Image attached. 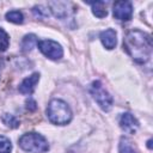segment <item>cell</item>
Masks as SVG:
<instances>
[{
  "label": "cell",
  "mask_w": 153,
  "mask_h": 153,
  "mask_svg": "<svg viewBox=\"0 0 153 153\" xmlns=\"http://www.w3.org/2000/svg\"><path fill=\"white\" fill-rule=\"evenodd\" d=\"M10 45V37L4 29L0 27V51H5Z\"/></svg>",
  "instance_id": "16"
},
{
  "label": "cell",
  "mask_w": 153,
  "mask_h": 153,
  "mask_svg": "<svg viewBox=\"0 0 153 153\" xmlns=\"http://www.w3.org/2000/svg\"><path fill=\"white\" fill-rule=\"evenodd\" d=\"M37 45L39 48V50L49 59L51 60H60L63 55V49L62 47L51 39H43V41H38Z\"/></svg>",
  "instance_id": "5"
},
{
  "label": "cell",
  "mask_w": 153,
  "mask_h": 153,
  "mask_svg": "<svg viewBox=\"0 0 153 153\" xmlns=\"http://www.w3.org/2000/svg\"><path fill=\"white\" fill-rule=\"evenodd\" d=\"M6 19L14 24H22L24 20V17L20 11H10L6 13Z\"/></svg>",
  "instance_id": "14"
},
{
  "label": "cell",
  "mask_w": 153,
  "mask_h": 153,
  "mask_svg": "<svg viewBox=\"0 0 153 153\" xmlns=\"http://www.w3.org/2000/svg\"><path fill=\"white\" fill-rule=\"evenodd\" d=\"M32 12H33L35 17H37V18H39V19H43V18H45V17L49 16L48 10H45L43 6H35V7L32 8Z\"/></svg>",
  "instance_id": "18"
},
{
  "label": "cell",
  "mask_w": 153,
  "mask_h": 153,
  "mask_svg": "<svg viewBox=\"0 0 153 153\" xmlns=\"http://www.w3.org/2000/svg\"><path fill=\"white\" fill-rule=\"evenodd\" d=\"M1 120H2L4 124H6L10 128H18L19 124H20L19 121L17 120V117L13 116V115H11V114H4L2 117H1Z\"/></svg>",
  "instance_id": "15"
},
{
  "label": "cell",
  "mask_w": 153,
  "mask_h": 153,
  "mask_svg": "<svg viewBox=\"0 0 153 153\" xmlns=\"http://www.w3.org/2000/svg\"><path fill=\"white\" fill-rule=\"evenodd\" d=\"M100 41L106 49H114L116 43H117L116 31L112 29H106V30L102 31L100 32Z\"/></svg>",
  "instance_id": "10"
},
{
  "label": "cell",
  "mask_w": 153,
  "mask_h": 153,
  "mask_svg": "<svg viewBox=\"0 0 153 153\" xmlns=\"http://www.w3.org/2000/svg\"><path fill=\"white\" fill-rule=\"evenodd\" d=\"M11 149H12L11 141L6 136L0 135V153H11Z\"/></svg>",
  "instance_id": "17"
},
{
  "label": "cell",
  "mask_w": 153,
  "mask_h": 153,
  "mask_svg": "<svg viewBox=\"0 0 153 153\" xmlns=\"http://www.w3.org/2000/svg\"><path fill=\"white\" fill-rule=\"evenodd\" d=\"M90 92L92 94V97L94 98V100L97 102V104L104 110V111H109L112 106V97L109 94L108 91H105V88L103 87L102 82L96 80L91 84L90 87Z\"/></svg>",
  "instance_id": "4"
},
{
  "label": "cell",
  "mask_w": 153,
  "mask_h": 153,
  "mask_svg": "<svg viewBox=\"0 0 153 153\" xmlns=\"http://www.w3.org/2000/svg\"><path fill=\"white\" fill-rule=\"evenodd\" d=\"M37 42L38 41H37V37L35 35H32V33L26 35L23 38V41H22V49H23V51H30L37 44Z\"/></svg>",
  "instance_id": "12"
},
{
  "label": "cell",
  "mask_w": 153,
  "mask_h": 153,
  "mask_svg": "<svg viewBox=\"0 0 153 153\" xmlns=\"http://www.w3.org/2000/svg\"><path fill=\"white\" fill-rule=\"evenodd\" d=\"M26 109H27L29 111H35V110L37 109V104H36V102H35L33 99L29 98V99L26 100Z\"/></svg>",
  "instance_id": "19"
},
{
  "label": "cell",
  "mask_w": 153,
  "mask_h": 153,
  "mask_svg": "<svg viewBox=\"0 0 153 153\" xmlns=\"http://www.w3.org/2000/svg\"><path fill=\"white\" fill-rule=\"evenodd\" d=\"M118 153H136L135 147L133 142L127 139V137H121L120 141V147H118Z\"/></svg>",
  "instance_id": "13"
},
{
  "label": "cell",
  "mask_w": 153,
  "mask_h": 153,
  "mask_svg": "<svg viewBox=\"0 0 153 153\" xmlns=\"http://www.w3.org/2000/svg\"><path fill=\"white\" fill-rule=\"evenodd\" d=\"M90 5L92 6V12L96 17L98 18H104L108 16V11H106V6L104 1H96V2H90Z\"/></svg>",
  "instance_id": "11"
},
{
  "label": "cell",
  "mask_w": 153,
  "mask_h": 153,
  "mask_svg": "<svg viewBox=\"0 0 153 153\" xmlns=\"http://www.w3.org/2000/svg\"><path fill=\"white\" fill-rule=\"evenodd\" d=\"M38 80H39V74H38V73H33L32 75L25 78V79L20 82V85H19V87H18L19 92H20L22 94H31V93L33 92V90H35V87H36Z\"/></svg>",
  "instance_id": "9"
},
{
  "label": "cell",
  "mask_w": 153,
  "mask_h": 153,
  "mask_svg": "<svg viewBox=\"0 0 153 153\" xmlns=\"http://www.w3.org/2000/svg\"><path fill=\"white\" fill-rule=\"evenodd\" d=\"M114 17L118 20L128 22L133 16V6L130 1H116L112 10Z\"/></svg>",
  "instance_id": "7"
},
{
  "label": "cell",
  "mask_w": 153,
  "mask_h": 153,
  "mask_svg": "<svg viewBox=\"0 0 153 153\" xmlns=\"http://www.w3.org/2000/svg\"><path fill=\"white\" fill-rule=\"evenodd\" d=\"M123 47L135 62L146 63L152 51V38L141 30H131L124 37Z\"/></svg>",
  "instance_id": "1"
},
{
  "label": "cell",
  "mask_w": 153,
  "mask_h": 153,
  "mask_svg": "<svg viewBox=\"0 0 153 153\" xmlns=\"http://www.w3.org/2000/svg\"><path fill=\"white\" fill-rule=\"evenodd\" d=\"M19 146L32 153H43L49 149V145L44 136L38 133H26L19 137Z\"/></svg>",
  "instance_id": "3"
},
{
  "label": "cell",
  "mask_w": 153,
  "mask_h": 153,
  "mask_svg": "<svg viewBox=\"0 0 153 153\" xmlns=\"http://www.w3.org/2000/svg\"><path fill=\"white\" fill-rule=\"evenodd\" d=\"M120 127L128 134H134L137 128H139V122L129 112H124L122 114L121 118H120Z\"/></svg>",
  "instance_id": "8"
},
{
  "label": "cell",
  "mask_w": 153,
  "mask_h": 153,
  "mask_svg": "<svg viewBox=\"0 0 153 153\" xmlns=\"http://www.w3.org/2000/svg\"><path fill=\"white\" fill-rule=\"evenodd\" d=\"M48 6L50 7V11L53 12V14L56 18L62 20L71 17L75 11L73 7V4L65 2V1H50L48 2Z\"/></svg>",
  "instance_id": "6"
},
{
  "label": "cell",
  "mask_w": 153,
  "mask_h": 153,
  "mask_svg": "<svg viewBox=\"0 0 153 153\" xmlns=\"http://www.w3.org/2000/svg\"><path fill=\"white\" fill-rule=\"evenodd\" d=\"M47 116L49 121L54 124L63 126L71 122L72 110L67 103L61 99H53L49 102L47 108Z\"/></svg>",
  "instance_id": "2"
},
{
  "label": "cell",
  "mask_w": 153,
  "mask_h": 153,
  "mask_svg": "<svg viewBox=\"0 0 153 153\" xmlns=\"http://www.w3.org/2000/svg\"><path fill=\"white\" fill-rule=\"evenodd\" d=\"M151 143H152V140H148V142H147V146H148V148H151V147H152V145H151Z\"/></svg>",
  "instance_id": "20"
}]
</instances>
